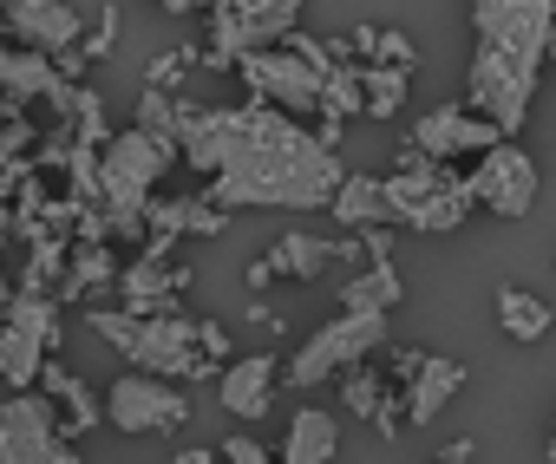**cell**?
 <instances>
[{
	"label": "cell",
	"mask_w": 556,
	"mask_h": 464,
	"mask_svg": "<svg viewBox=\"0 0 556 464\" xmlns=\"http://www.w3.org/2000/svg\"><path fill=\"white\" fill-rule=\"evenodd\" d=\"M8 236H14V209H8V203H0V243H8Z\"/></svg>",
	"instance_id": "obj_40"
},
{
	"label": "cell",
	"mask_w": 556,
	"mask_h": 464,
	"mask_svg": "<svg viewBox=\"0 0 556 464\" xmlns=\"http://www.w3.org/2000/svg\"><path fill=\"white\" fill-rule=\"evenodd\" d=\"M543 457H549V464H556V444H549V451H543Z\"/></svg>",
	"instance_id": "obj_42"
},
{
	"label": "cell",
	"mask_w": 556,
	"mask_h": 464,
	"mask_svg": "<svg viewBox=\"0 0 556 464\" xmlns=\"http://www.w3.org/2000/svg\"><path fill=\"white\" fill-rule=\"evenodd\" d=\"M0 92L8 99H21V105H53L60 118H73V99H79V86L47 60V53H34V47H8L0 40Z\"/></svg>",
	"instance_id": "obj_12"
},
{
	"label": "cell",
	"mask_w": 556,
	"mask_h": 464,
	"mask_svg": "<svg viewBox=\"0 0 556 464\" xmlns=\"http://www.w3.org/2000/svg\"><path fill=\"white\" fill-rule=\"evenodd\" d=\"M34 386H40L47 399H60V405H66V431H92V425L105 418V399H92V392L60 366V360H40V379H34Z\"/></svg>",
	"instance_id": "obj_23"
},
{
	"label": "cell",
	"mask_w": 556,
	"mask_h": 464,
	"mask_svg": "<svg viewBox=\"0 0 556 464\" xmlns=\"http://www.w3.org/2000/svg\"><path fill=\"white\" fill-rule=\"evenodd\" d=\"M380 190H387L393 222L419 229V236H452V229H465V216H471V190H465V177H458L452 164L426 157L413 138L400 144V157H393V170L380 177Z\"/></svg>",
	"instance_id": "obj_5"
},
{
	"label": "cell",
	"mask_w": 556,
	"mask_h": 464,
	"mask_svg": "<svg viewBox=\"0 0 556 464\" xmlns=\"http://www.w3.org/2000/svg\"><path fill=\"white\" fill-rule=\"evenodd\" d=\"M458 392H465V360L419 353V366L406 373V425H432Z\"/></svg>",
	"instance_id": "obj_17"
},
{
	"label": "cell",
	"mask_w": 556,
	"mask_h": 464,
	"mask_svg": "<svg viewBox=\"0 0 556 464\" xmlns=\"http://www.w3.org/2000/svg\"><path fill=\"white\" fill-rule=\"evenodd\" d=\"M268 269H275V282H282V275L315 282V275L328 269V243H321V236H282V243L268 249Z\"/></svg>",
	"instance_id": "obj_27"
},
{
	"label": "cell",
	"mask_w": 556,
	"mask_h": 464,
	"mask_svg": "<svg viewBox=\"0 0 556 464\" xmlns=\"http://www.w3.org/2000/svg\"><path fill=\"white\" fill-rule=\"evenodd\" d=\"M334 451H341V418L321 412V405H302V412L289 418L282 451H275V457H289V464H328Z\"/></svg>",
	"instance_id": "obj_18"
},
{
	"label": "cell",
	"mask_w": 556,
	"mask_h": 464,
	"mask_svg": "<svg viewBox=\"0 0 556 464\" xmlns=\"http://www.w3.org/2000/svg\"><path fill=\"white\" fill-rule=\"evenodd\" d=\"M302 21V0H216L210 8V47H197V66L229 73L255 47H282V34Z\"/></svg>",
	"instance_id": "obj_7"
},
{
	"label": "cell",
	"mask_w": 556,
	"mask_h": 464,
	"mask_svg": "<svg viewBox=\"0 0 556 464\" xmlns=\"http://www.w3.org/2000/svg\"><path fill=\"white\" fill-rule=\"evenodd\" d=\"M328 216H334L341 229L393 222V209H387V190H380V177H361V170H348V177L334 183V196H328Z\"/></svg>",
	"instance_id": "obj_21"
},
{
	"label": "cell",
	"mask_w": 556,
	"mask_h": 464,
	"mask_svg": "<svg viewBox=\"0 0 556 464\" xmlns=\"http://www.w3.org/2000/svg\"><path fill=\"white\" fill-rule=\"evenodd\" d=\"M86 327H92L105 347H118L138 373H164V379H177V386H197V379L223 373V366H210V360L197 353V321H190L184 308H164V314L92 308V314H86Z\"/></svg>",
	"instance_id": "obj_4"
},
{
	"label": "cell",
	"mask_w": 556,
	"mask_h": 464,
	"mask_svg": "<svg viewBox=\"0 0 556 464\" xmlns=\"http://www.w3.org/2000/svg\"><path fill=\"white\" fill-rule=\"evenodd\" d=\"M118 295H125V314H164V308H177V295L190 288V269L177 262H157V256H144L138 249V262L131 269H118V282H112Z\"/></svg>",
	"instance_id": "obj_16"
},
{
	"label": "cell",
	"mask_w": 556,
	"mask_h": 464,
	"mask_svg": "<svg viewBox=\"0 0 556 464\" xmlns=\"http://www.w3.org/2000/svg\"><path fill=\"white\" fill-rule=\"evenodd\" d=\"M66 425L40 386H8L0 399V464H73Z\"/></svg>",
	"instance_id": "obj_8"
},
{
	"label": "cell",
	"mask_w": 556,
	"mask_h": 464,
	"mask_svg": "<svg viewBox=\"0 0 556 464\" xmlns=\"http://www.w3.org/2000/svg\"><path fill=\"white\" fill-rule=\"evenodd\" d=\"M0 321L21 327L27 340H40L47 353L60 347V301H53V295H40V288H14V295H8V308H0Z\"/></svg>",
	"instance_id": "obj_24"
},
{
	"label": "cell",
	"mask_w": 556,
	"mask_h": 464,
	"mask_svg": "<svg viewBox=\"0 0 556 464\" xmlns=\"http://www.w3.org/2000/svg\"><path fill=\"white\" fill-rule=\"evenodd\" d=\"M341 399H348V412H354V418H374V412H380V399H387V379H374L367 366H348V373H341Z\"/></svg>",
	"instance_id": "obj_31"
},
{
	"label": "cell",
	"mask_w": 556,
	"mask_h": 464,
	"mask_svg": "<svg viewBox=\"0 0 556 464\" xmlns=\"http://www.w3.org/2000/svg\"><path fill=\"white\" fill-rule=\"evenodd\" d=\"M8 34H21V47L60 60L86 40V21L73 14V0H8Z\"/></svg>",
	"instance_id": "obj_14"
},
{
	"label": "cell",
	"mask_w": 556,
	"mask_h": 464,
	"mask_svg": "<svg viewBox=\"0 0 556 464\" xmlns=\"http://www.w3.org/2000/svg\"><path fill=\"white\" fill-rule=\"evenodd\" d=\"M177 157L203 177V196L236 209H328L341 151L321 144L308 118H289L262 99L249 105H190L177 112Z\"/></svg>",
	"instance_id": "obj_1"
},
{
	"label": "cell",
	"mask_w": 556,
	"mask_h": 464,
	"mask_svg": "<svg viewBox=\"0 0 556 464\" xmlns=\"http://www.w3.org/2000/svg\"><path fill=\"white\" fill-rule=\"evenodd\" d=\"M40 360H47L40 340H27L21 327L0 321V379H8V386H34L40 379Z\"/></svg>",
	"instance_id": "obj_28"
},
{
	"label": "cell",
	"mask_w": 556,
	"mask_h": 464,
	"mask_svg": "<svg viewBox=\"0 0 556 464\" xmlns=\"http://www.w3.org/2000/svg\"><path fill=\"white\" fill-rule=\"evenodd\" d=\"M549 444H556V425H549Z\"/></svg>",
	"instance_id": "obj_43"
},
{
	"label": "cell",
	"mask_w": 556,
	"mask_h": 464,
	"mask_svg": "<svg viewBox=\"0 0 556 464\" xmlns=\"http://www.w3.org/2000/svg\"><path fill=\"white\" fill-rule=\"evenodd\" d=\"M275 379H282V360H275V353H242V360H223L216 399H223V412H236L242 425H255L275 405Z\"/></svg>",
	"instance_id": "obj_15"
},
{
	"label": "cell",
	"mask_w": 556,
	"mask_h": 464,
	"mask_svg": "<svg viewBox=\"0 0 556 464\" xmlns=\"http://www.w3.org/2000/svg\"><path fill=\"white\" fill-rule=\"evenodd\" d=\"M413 92V66H361V118H400Z\"/></svg>",
	"instance_id": "obj_26"
},
{
	"label": "cell",
	"mask_w": 556,
	"mask_h": 464,
	"mask_svg": "<svg viewBox=\"0 0 556 464\" xmlns=\"http://www.w3.org/2000/svg\"><path fill=\"white\" fill-rule=\"evenodd\" d=\"M400 301H406L400 262H367L361 275H348V282H341V308H380V314H393Z\"/></svg>",
	"instance_id": "obj_25"
},
{
	"label": "cell",
	"mask_w": 556,
	"mask_h": 464,
	"mask_svg": "<svg viewBox=\"0 0 556 464\" xmlns=\"http://www.w3.org/2000/svg\"><path fill=\"white\" fill-rule=\"evenodd\" d=\"M197 353H203L210 366L236 360V347H229V327H223V321H197Z\"/></svg>",
	"instance_id": "obj_33"
},
{
	"label": "cell",
	"mask_w": 556,
	"mask_h": 464,
	"mask_svg": "<svg viewBox=\"0 0 556 464\" xmlns=\"http://www.w3.org/2000/svg\"><path fill=\"white\" fill-rule=\"evenodd\" d=\"M177 112H184V99H177V92L144 86V92H138V118H131V125H144V131H157V138H177Z\"/></svg>",
	"instance_id": "obj_30"
},
{
	"label": "cell",
	"mask_w": 556,
	"mask_h": 464,
	"mask_svg": "<svg viewBox=\"0 0 556 464\" xmlns=\"http://www.w3.org/2000/svg\"><path fill=\"white\" fill-rule=\"evenodd\" d=\"M268 282H275V269H268V256H262V262H249V275H242V288H249V295H262Z\"/></svg>",
	"instance_id": "obj_36"
},
{
	"label": "cell",
	"mask_w": 556,
	"mask_h": 464,
	"mask_svg": "<svg viewBox=\"0 0 556 464\" xmlns=\"http://www.w3.org/2000/svg\"><path fill=\"white\" fill-rule=\"evenodd\" d=\"M497 327H504V340H517V347H536L549 327H556V308L543 301V295H530V288H497Z\"/></svg>",
	"instance_id": "obj_22"
},
{
	"label": "cell",
	"mask_w": 556,
	"mask_h": 464,
	"mask_svg": "<svg viewBox=\"0 0 556 464\" xmlns=\"http://www.w3.org/2000/svg\"><path fill=\"white\" fill-rule=\"evenodd\" d=\"M197 66V47H177V53H164L151 73H144V86H164V92H177V79Z\"/></svg>",
	"instance_id": "obj_32"
},
{
	"label": "cell",
	"mask_w": 556,
	"mask_h": 464,
	"mask_svg": "<svg viewBox=\"0 0 556 464\" xmlns=\"http://www.w3.org/2000/svg\"><path fill=\"white\" fill-rule=\"evenodd\" d=\"M34 118H27V105L21 99H8L0 92V157H34Z\"/></svg>",
	"instance_id": "obj_29"
},
{
	"label": "cell",
	"mask_w": 556,
	"mask_h": 464,
	"mask_svg": "<svg viewBox=\"0 0 556 464\" xmlns=\"http://www.w3.org/2000/svg\"><path fill=\"white\" fill-rule=\"evenodd\" d=\"M177 164V138H157L144 125H125V131H105L99 144V209H105V229L112 243H131L144 236V196L164 183V170Z\"/></svg>",
	"instance_id": "obj_3"
},
{
	"label": "cell",
	"mask_w": 556,
	"mask_h": 464,
	"mask_svg": "<svg viewBox=\"0 0 556 464\" xmlns=\"http://www.w3.org/2000/svg\"><path fill=\"white\" fill-rule=\"evenodd\" d=\"M216 451H223V457H236V464H268V457H275V451H268V444H255L249 431H229Z\"/></svg>",
	"instance_id": "obj_35"
},
{
	"label": "cell",
	"mask_w": 556,
	"mask_h": 464,
	"mask_svg": "<svg viewBox=\"0 0 556 464\" xmlns=\"http://www.w3.org/2000/svg\"><path fill=\"white\" fill-rule=\"evenodd\" d=\"M0 8H8V0H0Z\"/></svg>",
	"instance_id": "obj_44"
},
{
	"label": "cell",
	"mask_w": 556,
	"mask_h": 464,
	"mask_svg": "<svg viewBox=\"0 0 556 464\" xmlns=\"http://www.w3.org/2000/svg\"><path fill=\"white\" fill-rule=\"evenodd\" d=\"M118 282V262H112V243H73L66 249V275L53 288V301H79V295H105Z\"/></svg>",
	"instance_id": "obj_19"
},
{
	"label": "cell",
	"mask_w": 556,
	"mask_h": 464,
	"mask_svg": "<svg viewBox=\"0 0 556 464\" xmlns=\"http://www.w3.org/2000/svg\"><path fill=\"white\" fill-rule=\"evenodd\" d=\"M413 144L426 151V157H439V164H452V157H478V151H491V144H504V131L491 125V118H478V112H465V105H432L419 125H413Z\"/></svg>",
	"instance_id": "obj_13"
},
{
	"label": "cell",
	"mask_w": 556,
	"mask_h": 464,
	"mask_svg": "<svg viewBox=\"0 0 556 464\" xmlns=\"http://www.w3.org/2000/svg\"><path fill=\"white\" fill-rule=\"evenodd\" d=\"M413 366H419V347H406V353H393V379H406Z\"/></svg>",
	"instance_id": "obj_39"
},
{
	"label": "cell",
	"mask_w": 556,
	"mask_h": 464,
	"mask_svg": "<svg viewBox=\"0 0 556 464\" xmlns=\"http://www.w3.org/2000/svg\"><path fill=\"white\" fill-rule=\"evenodd\" d=\"M8 295H14V282H8V269H0V308H8Z\"/></svg>",
	"instance_id": "obj_41"
},
{
	"label": "cell",
	"mask_w": 556,
	"mask_h": 464,
	"mask_svg": "<svg viewBox=\"0 0 556 464\" xmlns=\"http://www.w3.org/2000/svg\"><path fill=\"white\" fill-rule=\"evenodd\" d=\"M471 34L478 53L465 73V112L517 138L536 99V73L556 60V0H471Z\"/></svg>",
	"instance_id": "obj_2"
},
{
	"label": "cell",
	"mask_w": 556,
	"mask_h": 464,
	"mask_svg": "<svg viewBox=\"0 0 556 464\" xmlns=\"http://www.w3.org/2000/svg\"><path fill=\"white\" fill-rule=\"evenodd\" d=\"M210 8H216V0H164V14H177V21L184 14H210Z\"/></svg>",
	"instance_id": "obj_37"
},
{
	"label": "cell",
	"mask_w": 556,
	"mask_h": 464,
	"mask_svg": "<svg viewBox=\"0 0 556 464\" xmlns=\"http://www.w3.org/2000/svg\"><path fill=\"white\" fill-rule=\"evenodd\" d=\"M387 340H393V314H380V308H341V321L315 327V334L289 353L282 379H289V386H302V392H315V386L341 379L348 366H361L367 353H380Z\"/></svg>",
	"instance_id": "obj_6"
},
{
	"label": "cell",
	"mask_w": 556,
	"mask_h": 464,
	"mask_svg": "<svg viewBox=\"0 0 556 464\" xmlns=\"http://www.w3.org/2000/svg\"><path fill=\"white\" fill-rule=\"evenodd\" d=\"M112 47H118V8H105V14H99V34H92V40H79V53H86V60H105Z\"/></svg>",
	"instance_id": "obj_34"
},
{
	"label": "cell",
	"mask_w": 556,
	"mask_h": 464,
	"mask_svg": "<svg viewBox=\"0 0 556 464\" xmlns=\"http://www.w3.org/2000/svg\"><path fill=\"white\" fill-rule=\"evenodd\" d=\"M229 73H242V86H249V99H262V105H275V112H289V118H321V73L295 53V47H255V53H242Z\"/></svg>",
	"instance_id": "obj_9"
},
{
	"label": "cell",
	"mask_w": 556,
	"mask_h": 464,
	"mask_svg": "<svg viewBox=\"0 0 556 464\" xmlns=\"http://www.w3.org/2000/svg\"><path fill=\"white\" fill-rule=\"evenodd\" d=\"M105 418L118 425V431H184L190 425V399H184V386L177 379H164V373H118L112 379V392H105Z\"/></svg>",
	"instance_id": "obj_11"
},
{
	"label": "cell",
	"mask_w": 556,
	"mask_h": 464,
	"mask_svg": "<svg viewBox=\"0 0 556 464\" xmlns=\"http://www.w3.org/2000/svg\"><path fill=\"white\" fill-rule=\"evenodd\" d=\"M465 190H471V209H491V216L517 222V216L536 209V164H530V151H517L504 138V144H491V151L471 157Z\"/></svg>",
	"instance_id": "obj_10"
},
{
	"label": "cell",
	"mask_w": 556,
	"mask_h": 464,
	"mask_svg": "<svg viewBox=\"0 0 556 464\" xmlns=\"http://www.w3.org/2000/svg\"><path fill=\"white\" fill-rule=\"evenodd\" d=\"M334 60H361V66H419V47L400 27H354L348 40H328Z\"/></svg>",
	"instance_id": "obj_20"
},
{
	"label": "cell",
	"mask_w": 556,
	"mask_h": 464,
	"mask_svg": "<svg viewBox=\"0 0 556 464\" xmlns=\"http://www.w3.org/2000/svg\"><path fill=\"white\" fill-rule=\"evenodd\" d=\"M471 451H478V444H471V438H452V444H445V451H439V457H445V464H465V457H471Z\"/></svg>",
	"instance_id": "obj_38"
}]
</instances>
